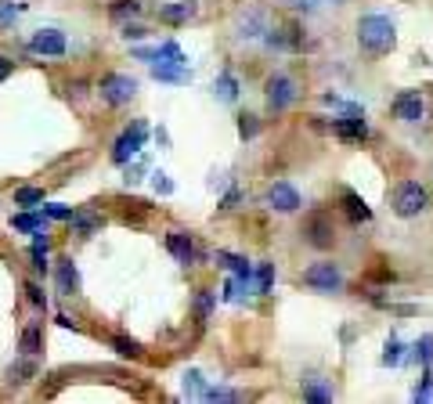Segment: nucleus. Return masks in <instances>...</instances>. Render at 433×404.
Returning a JSON list of instances; mask_svg holds the SVG:
<instances>
[{
  "mask_svg": "<svg viewBox=\"0 0 433 404\" xmlns=\"http://www.w3.org/2000/svg\"><path fill=\"white\" fill-rule=\"evenodd\" d=\"M358 44L365 51H372V54H390L394 44H397V29L383 15H365L358 22Z\"/></svg>",
  "mask_w": 433,
  "mask_h": 404,
  "instance_id": "f257e3e1",
  "label": "nucleus"
},
{
  "mask_svg": "<svg viewBox=\"0 0 433 404\" xmlns=\"http://www.w3.org/2000/svg\"><path fill=\"white\" fill-rule=\"evenodd\" d=\"M430 209V191L419 184V181H404V184H397V191H394V214L397 217H419V214H426Z\"/></svg>",
  "mask_w": 433,
  "mask_h": 404,
  "instance_id": "f03ea898",
  "label": "nucleus"
},
{
  "mask_svg": "<svg viewBox=\"0 0 433 404\" xmlns=\"http://www.w3.org/2000/svg\"><path fill=\"white\" fill-rule=\"evenodd\" d=\"M303 285H311L318 292H339L343 289V274L332 260H318L311 264L307 271H303Z\"/></svg>",
  "mask_w": 433,
  "mask_h": 404,
  "instance_id": "7ed1b4c3",
  "label": "nucleus"
},
{
  "mask_svg": "<svg viewBox=\"0 0 433 404\" xmlns=\"http://www.w3.org/2000/svg\"><path fill=\"white\" fill-rule=\"evenodd\" d=\"M98 94H101L108 105H126L130 98L138 94V80H134V76H123V73H108V76H101V83H98Z\"/></svg>",
  "mask_w": 433,
  "mask_h": 404,
  "instance_id": "20e7f679",
  "label": "nucleus"
},
{
  "mask_svg": "<svg viewBox=\"0 0 433 404\" xmlns=\"http://www.w3.org/2000/svg\"><path fill=\"white\" fill-rule=\"evenodd\" d=\"M145 137H148V126L138 119L130 130H123L119 134V141H116V148H112V163L116 166H123V163H130L138 152H141V144H145Z\"/></svg>",
  "mask_w": 433,
  "mask_h": 404,
  "instance_id": "39448f33",
  "label": "nucleus"
},
{
  "mask_svg": "<svg viewBox=\"0 0 433 404\" xmlns=\"http://www.w3.org/2000/svg\"><path fill=\"white\" fill-rule=\"evenodd\" d=\"M264 91H267V105H271V112H281V109H289V105L296 101V83H293L286 73L267 76Z\"/></svg>",
  "mask_w": 433,
  "mask_h": 404,
  "instance_id": "423d86ee",
  "label": "nucleus"
},
{
  "mask_svg": "<svg viewBox=\"0 0 433 404\" xmlns=\"http://www.w3.org/2000/svg\"><path fill=\"white\" fill-rule=\"evenodd\" d=\"M65 47H69V44H65V33H58V29H40L29 40V51L40 54V58H61Z\"/></svg>",
  "mask_w": 433,
  "mask_h": 404,
  "instance_id": "0eeeda50",
  "label": "nucleus"
},
{
  "mask_svg": "<svg viewBox=\"0 0 433 404\" xmlns=\"http://www.w3.org/2000/svg\"><path fill=\"white\" fill-rule=\"evenodd\" d=\"M267 202H271V209H278V214H296V209L303 206V202H300V191H296L293 184H286V181L271 184Z\"/></svg>",
  "mask_w": 433,
  "mask_h": 404,
  "instance_id": "6e6552de",
  "label": "nucleus"
},
{
  "mask_svg": "<svg viewBox=\"0 0 433 404\" xmlns=\"http://www.w3.org/2000/svg\"><path fill=\"white\" fill-rule=\"evenodd\" d=\"M423 112H426V105H423L419 91H404V94L394 98V116H397L401 123H419Z\"/></svg>",
  "mask_w": 433,
  "mask_h": 404,
  "instance_id": "1a4fd4ad",
  "label": "nucleus"
},
{
  "mask_svg": "<svg viewBox=\"0 0 433 404\" xmlns=\"http://www.w3.org/2000/svg\"><path fill=\"white\" fill-rule=\"evenodd\" d=\"M332 130H336L343 141H365V137H368L365 112H346L343 119H332Z\"/></svg>",
  "mask_w": 433,
  "mask_h": 404,
  "instance_id": "9d476101",
  "label": "nucleus"
},
{
  "mask_svg": "<svg viewBox=\"0 0 433 404\" xmlns=\"http://www.w3.org/2000/svg\"><path fill=\"white\" fill-rule=\"evenodd\" d=\"M195 11H199L195 0H170V4H159V18H163V22H170V26L188 22V18H195Z\"/></svg>",
  "mask_w": 433,
  "mask_h": 404,
  "instance_id": "9b49d317",
  "label": "nucleus"
},
{
  "mask_svg": "<svg viewBox=\"0 0 433 404\" xmlns=\"http://www.w3.org/2000/svg\"><path fill=\"white\" fill-rule=\"evenodd\" d=\"M303 235H307V242H311L314 249H329V246H332V224L325 220L321 214H314V217L307 220V227H303Z\"/></svg>",
  "mask_w": 433,
  "mask_h": 404,
  "instance_id": "f8f14e48",
  "label": "nucleus"
},
{
  "mask_svg": "<svg viewBox=\"0 0 433 404\" xmlns=\"http://www.w3.org/2000/svg\"><path fill=\"white\" fill-rule=\"evenodd\" d=\"M166 249L177 257V264H195V242L184 235V231H170V235H166Z\"/></svg>",
  "mask_w": 433,
  "mask_h": 404,
  "instance_id": "ddd939ff",
  "label": "nucleus"
},
{
  "mask_svg": "<svg viewBox=\"0 0 433 404\" xmlns=\"http://www.w3.org/2000/svg\"><path fill=\"white\" fill-rule=\"evenodd\" d=\"M343 209H346V217H351L354 224L372 220V209H368V206H365V199L358 195V191H351V188H343Z\"/></svg>",
  "mask_w": 433,
  "mask_h": 404,
  "instance_id": "4468645a",
  "label": "nucleus"
},
{
  "mask_svg": "<svg viewBox=\"0 0 433 404\" xmlns=\"http://www.w3.org/2000/svg\"><path fill=\"white\" fill-rule=\"evenodd\" d=\"M152 76L163 80V83H188L191 80L188 66H173V61H152Z\"/></svg>",
  "mask_w": 433,
  "mask_h": 404,
  "instance_id": "2eb2a0df",
  "label": "nucleus"
},
{
  "mask_svg": "<svg viewBox=\"0 0 433 404\" xmlns=\"http://www.w3.org/2000/svg\"><path fill=\"white\" fill-rule=\"evenodd\" d=\"M58 292H65V296L80 292V271L73 260H58Z\"/></svg>",
  "mask_w": 433,
  "mask_h": 404,
  "instance_id": "dca6fc26",
  "label": "nucleus"
},
{
  "mask_svg": "<svg viewBox=\"0 0 433 404\" xmlns=\"http://www.w3.org/2000/svg\"><path fill=\"white\" fill-rule=\"evenodd\" d=\"M216 264H224L235 278H249V264L242 257H235V253H224V249H216Z\"/></svg>",
  "mask_w": 433,
  "mask_h": 404,
  "instance_id": "f3484780",
  "label": "nucleus"
},
{
  "mask_svg": "<svg viewBox=\"0 0 433 404\" xmlns=\"http://www.w3.org/2000/svg\"><path fill=\"white\" fill-rule=\"evenodd\" d=\"M213 94L221 98V101H235L238 98V80L231 73H221V76H216V83H213Z\"/></svg>",
  "mask_w": 433,
  "mask_h": 404,
  "instance_id": "a211bd4d",
  "label": "nucleus"
},
{
  "mask_svg": "<svg viewBox=\"0 0 433 404\" xmlns=\"http://www.w3.org/2000/svg\"><path fill=\"white\" fill-rule=\"evenodd\" d=\"M69 224H73V231H76V235H94V231L101 227V217H94V214H73L69 217Z\"/></svg>",
  "mask_w": 433,
  "mask_h": 404,
  "instance_id": "6ab92c4d",
  "label": "nucleus"
},
{
  "mask_svg": "<svg viewBox=\"0 0 433 404\" xmlns=\"http://www.w3.org/2000/svg\"><path fill=\"white\" fill-rule=\"evenodd\" d=\"M11 227H15V231H29V235H36V231L47 227V220L36 217V214H18V217H11Z\"/></svg>",
  "mask_w": 433,
  "mask_h": 404,
  "instance_id": "aec40b11",
  "label": "nucleus"
},
{
  "mask_svg": "<svg viewBox=\"0 0 433 404\" xmlns=\"http://www.w3.org/2000/svg\"><path fill=\"white\" fill-rule=\"evenodd\" d=\"M22 354L26 357L40 354V325H26V332H22Z\"/></svg>",
  "mask_w": 433,
  "mask_h": 404,
  "instance_id": "412c9836",
  "label": "nucleus"
},
{
  "mask_svg": "<svg viewBox=\"0 0 433 404\" xmlns=\"http://www.w3.org/2000/svg\"><path fill=\"white\" fill-rule=\"evenodd\" d=\"M210 314H213V292H199L195 296V317H199V322H210Z\"/></svg>",
  "mask_w": 433,
  "mask_h": 404,
  "instance_id": "4be33fe9",
  "label": "nucleus"
},
{
  "mask_svg": "<svg viewBox=\"0 0 433 404\" xmlns=\"http://www.w3.org/2000/svg\"><path fill=\"white\" fill-rule=\"evenodd\" d=\"M238 29H242V33H238V36H260V33H267L264 29V15H249V18H242V26H238Z\"/></svg>",
  "mask_w": 433,
  "mask_h": 404,
  "instance_id": "5701e85b",
  "label": "nucleus"
},
{
  "mask_svg": "<svg viewBox=\"0 0 433 404\" xmlns=\"http://www.w3.org/2000/svg\"><path fill=\"white\" fill-rule=\"evenodd\" d=\"M36 202H43L40 188H18L15 191V206H36Z\"/></svg>",
  "mask_w": 433,
  "mask_h": 404,
  "instance_id": "b1692460",
  "label": "nucleus"
},
{
  "mask_svg": "<svg viewBox=\"0 0 433 404\" xmlns=\"http://www.w3.org/2000/svg\"><path fill=\"white\" fill-rule=\"evenodd\" d=\"M271 282H274V264H260V271H256V292H271Z\"/></svg>",
  "mask_w": 433,
  "mask_h": 404,
  "instance_id": "393cba45",
  "label": "nucleus"
},
{
  "mask_svg": "<svg viewBox=\"0 0 433 404\" xmlns=\"http://www.w3.org/2000/svg\"><path fill=\"white\" fill-rule=\"evenodd\" d=\"M33 372H36V365H33V361H18V365H11L8 379H11V382H26Z\"/></svg>",
  "mask_w": 433,
  "mask_h": 404,
  "instance_id": "a878e982",
  "label": "nucleus"
},
{
  "mask_svg": "<svg viewBox=\"0 0 433 404\" xmlns=\"http://www.w3.org/2000/svg\"><path fill=\"white\" fill-rule=\"evenodd\" d=\"M206 387H203V375L199 372H188L184 375V397H195V394H203Z\"/></svg>",
  "mask_w": 433,
  "mask_h": 404,
  "instance_id": "bb28decb",
  "label": "nucleus"
},
{
  "mask_svg": "<svg viewBox=\"0 0 433 404\" xmlns=\"http://www.w3.org/2000/svg\"><path fill=\"white\" fill-rule=\"evenodd\" d=\"M18 11H22V4H11V0H0V26H11Z\"/></svg>",
  "mask_w": 433,
  "mask_h": 404,
  "instance_id": "cd10ccee",
  "label": "nucleus"
},
{
  "mask_svg": "<svg viewBox=\"0 0 433 404\" xmlns=\"http://www.w3.org/2000/svg\"><path fill=\"white\" fill-rule=\"evenodd\" d=\"M138 11H141L138 0H116V4H112V15H116V18H123V15H138Z\"/></svg>",
  "mask_w": 433,
  "mask_h": 404,
  "instance_id": "c85d7f7f",
  "label": "nucleus"
},
{
  "mask_svg": "<svg viewBox=\"0 0 433 404\" xmlns=\"http://www.w3.org/2000/svg\"><path fill=\"white\" fill-rule=\"evenodd\" d=\"M401 343H397V339H390V343H386V354H383V365H401Z\"/></svg>",
  "mask_w": 433,
  "mask_h": 404,
  "instance_id": "c756f323",
  "label": "nucleus"
},
{
  "mask_svg": "<svg viewBox=\"0 0 433 404\" xmlns=\"http://www.w3.org/2000/svg\"><path fill=\"white\" fill-rule=\"evenodd\" d=\"M203 397H206V401H238V394H235V390H221V387L203 390Z\"/></svg>",
  "mask_w": 433,
  "mask_h": 404,
  "instance_id": "7c9ffc66",
  "label": "nucleus"
},
{
  "mask_svg": "<svg viewBox=\"0 0 433 404\" xmlns=\"http://www.w3.org/2000/svg\"><path fill=\"white\" fill-rule=\"evenodd\" d=\"M43 217H51V220H69L73 209H69V206H43Z\"/></svg>",
  "mask_w": 433,
  "mask_h": 404,
  "instance_id": "2f4dec72",
  "label": "nucleus"
},
{
  "mask_svg": "<svg viewBox=\"0 0 433 404\" xmlns=\"http://www.w3.org/2000/svg\"><path fill=\"white\" fill-rule=\"evenodd\" d=\"M238 134H242V137H256V116H238Z\"/></svg>",
  "mask_w": 433,
  "mask_h": 404,
  "instance_id": "473e14b6",
  "label": "nucleus"
},
{
  "mask_svg": "<svg viewBox=\"0 0 433 404\" xmlns=\"http://www.w3.org/2000/svg\"><path fill=\"white\" fill-rule=\"evenodd\" d=\"M112 347H116V350H119L123 357H138V354H141V347L134 343V339H116Z\"/></svg>",
  "mask_w": 433,
  "mask_h": 404,
  "instance_id": "72a5a7b5",
  "label": "nucleus"
},
{
  "mask_svg": "<svg viewBox=\"0 0 433 404\" xmlns=\"http://www.w3.org/2000/svg\"><path fill=\"white\" fill-rule=\"evenodd\" d=\"M303 397H307V401H332V390H325V387H303Z\"/></svg>",
  "mask_w": 433,
  "mask_h": 404,
  "instance_id": "f704fd0d",
  "label": "nucleus"
},
{
  "mask_svg": "<svg viewBox=\"0 0 433 404\" xmlns=\"http://www.w3.org/2000/svg\"><path fill=\"white\" fill-rule=\"evenodd\" d=\"M318 4H321V0H289V8H293V11H303V15L318 11Z\"/></svg>",
  "mask_w": 433,
  "mask_h": 404,
  "instance_id": "c9c22d12",
  "label": "nucleus"
},
{
  "mask_svg": "<svg viewBox=\"0 0 433 404\" xmlns=\"http://www.w3.org/2000/svg\"><path fill=\"white\" fill-rule=\"evenodd\" d=\"M433 397V372H426V379H423V387L416 390V401H430Z\"/></svg>",
  "mask_w": 433,
  "mask_h": 404,
  "instance_id": "e433bc0d",
  "label": "nucleus"
},
{
  "mask_svg": "<svg viewBox=\"0 0 433 404\" xmlns=\"http://www.w3.org/2000/svg\"><path fill=\"white\" fill-rule=\"evenodd\" d=\"M416 350H419L423 361H430V357H433V336H423L419 343H416Z\"/></svg>",
  "mask_w": 433,
  "mask_h": 404,
  "instance_id": "4c0bfd02",
  "label": "nucleus"
},
{
  "mask_svg": "<svg viewBox=\"0 0 433 404\" xmlns=\"http://www.w3.org/2000/svg\"><path fill=\"white\" fill-rule=\"evenodd\" d=\"M152 184H156V191H163V195H170L173 184L166 181V174H152Z\"/></svg>",
  "mask_w": 433,
  "mask_h": 404,
  "instance_id": "58836bf2",
  "label": "nucleus"
},
{
  "mask_svg": "<svg viewBox=\"0 0 433 404\" xmlns=\"http://www.w3.org/2000/svg\"><path fill=\"white\" fill-rule=\"evenodd\" d=\"M26 292H29V300H33L36 307H43V304H47V300H43V292H40V285H33V282H29V285H26Z\"/></svg>",
  "mask_w": 433,
  "mask_h": 404,
  "instance_id": "ea45409f",
  "label": "nucleus"
},
{
  "mask_svg": "<svg viewBox=\"0 0 433 404\" xmlns=\"http://www.w3.org/2000/svg\"><path fill=\"white\" fill-rule=\"evenodd\" d=\"M8 76H11V61H8L4 54H0V83H4Z\"/></svg>",
  "mask_w": 433,
  "mask_h": 404,
  "instance_id": "a19ab883",
  "label": "nucleus"
},
{
  "mask_svg": "<svg viewBox=\"0 0 433 404\" xmlns=\"http://www.w3.org/2000/svg\"><path fill=\"white\" fill-rule=\"evenodd\" d=\"M123 36H126V40H130V36L141 40V36H145V29H141V26H126V29H123Z\"/></svg>",
  "mask_w": 433,
  "mask_h": 404,
  "instance_id": "79ce46f5",
  "label": "nucleus"
},
{
  "mask_svg": "<svg viewBox=\"0 0 433 404\" xmlns=\"http://www.w3.org/2000/svg\"><path fill=\"white\" fill-rule=\"evenodd\" d=\"M332 4H339V0H332Z\"/></svg>",
  "mask_w": 433,
  "mask_h": 404,
  "instance_id": "37998d69",
  "label": "nucleus"
}]
</instances>
